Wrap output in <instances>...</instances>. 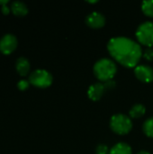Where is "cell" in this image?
<instances>
[{"label":"cell","instance_id":"14","mask_svg":"<svg viewBox=\"0 0 153 154\" xmlns=\"http://www.w3.org/2000/svg\"><path fill=\"white\" fill-rule=\"evenodd\" d=\"M142 130L148 137L153 138V116L145 120L142 125Z\"/></svg>","mask_w":153,"mask_h":154},{"label":"cell","instance_id":"16","mask_svg":"<svg viewBox=\"0 0 153 154\" xmlns=\"http://www.w3.org/2000/svg\"><path fill=\"white\" fill-rule=\"evenodd\" d=\"M110 150L105 143H100L96 148V154H109Z\"/></svg>","mask_w":153,"mask_h":154},{"label":"cell","instance_id":"17","mask_svg":"<svg viewBox=\"0 0 153 154\" xmlns=\"http://www.w3.org/2000/svg\"><path fill=\"white\" fill-rule=\"evenodd\" d=\"M30 82L29 80H25V79H22L17 83V87L20 90H25L29 88Z\"/></svg>","mask_w":153,"mask_h":154},{"label":"cell","instance_id":"4","mask_svg":"<svg viewBox=\"0 0 153 154\" xmlns=\"http://www.w3.org/2000/svg\"><path fill=\"white\" fill-rule=\"evenodd\" d=\"M52 75L46 69H36L32 71L29 77L30 84L41 88L50 87L52 83Z\"/></svg>","mask_w":153,"mask_h":154},{"label":"cell","instance_id":"21","mask_svg":"<svg viewBox=\"0 0 153 154\" xmlns=\"http://www.w3.org/2000/svg\"><path fill=\"white\" fill-rule=\"evenodd\" d=\"M137 154H151L148 151H144V150H142V151H140Z\"/></svg>","mask_w":153,"mask_h":154},{"label":"cell","instance_id":"19","mask_svg":"<svg viewBox=\"0 0 153 154\" xmlns=\"http://www.w3.org/2000/svg\"><path fill=\"white\" fill-rule=\"evenodd\" d=\"M104 83V85H105V88H106V89L107 90V89H113L115 87V81L114 80V79H110V80H107V81H106V82H103Z\"/></svg>","mask_w":153,"mask_h":154},{"label":"cell","instance_id":"5","mask_svg":"<svg viewBox=\"0 0 153 154\" xmlns=\"http://www.w3.org/2000/svg\"><path fill=\"white\" fill-rule=\"evenodd\" d=\"M136 37L140 43L151 47L153 45V23L146 21L142 23L136 30Z\"/></svg>","mask_w":153,"mask_h":154},{"label":"cell","instance_id":"6","mask_svg":"<svg viewBox=\"0 0 153 154\" xmlns=\"http://www.w3.org/2000/svg\"><path fill=\"white\" fill-rule=\"evenodd\" d=\"M17 47V39L14 34H5L0 39V51L10 54Z\"/></svg>","mask_w":153,"mask_h":154},{"label":"cell","instance_id":"3","mask_svg":"<svg viewBox=\"0 0 153 154\" xmlns=\"http://www.w3.org/2000/svg\"><path fill=\"white\" fill-rule=\"evenodd\" d=\"M110 128L117 134H126L133 128L131 117L124 114H115L110 119Z\"/></svg>","mask_w":153,"mask_h":154},{"label":"cell","instance_id":"2","mask_svg":"<svg viewBox=\"0 0 153 154\" xmlns=\"http://www.w3.org/2000/svg\"><path fill=\"white\" fill-rule=\"evenodd\" d=\"M93 71L97 79L102 82L113 79L117 72V67L114 60L109 58H102L98 60L94 67Z\"/></svg>","mask_w":153,"mask_h":154},{"label":"cell","instance_id":"7","mask_svg":"<svg viewBox=\"0 0 153 154\" xmlns=\"http://www.w3.org/2000/svg\"><path fill=\"white\" fill-rule=\"evenodd\" d=\"M134 74L139 80L144 83L153 81V69L149 65L142 64L136 66L134 69Z\"/></svg>","mask_w":153,"mask_h":154},{"label":"cell","instance_id":"12","mask_svg":"<svg viewBox=\"0 0 153 154\" xmlns=\"http://www.w3.org/2000/svg\"><path fill=\"white\" fill-rule=\"evenodd\" d=\"M109 154H132V148L126 143H118L110 149Z\"/></svg>","mask_w":153,"mask_h":154},{"label":"cell","instance_id":"13","mask_svg":"<svg viewBox=\"0 0 153 154\" xmlns=\"http://www.w3.org/2000/svg\"><path fill=\"white\" fill-rule=\"evenodd\" d=\"M145 112L146 108L142 104H135L131 107L129 111V116L132 118H140L145 114Z\"/></svg>","mask_w":153,"mask_h":154},{"label":"cell","instance_id":"18","mask_svg":"<svg viewBox=\"0 0 153 154\" xmlns=\"http://www.w3.org/2000/svg\"><path fill=\"white\" fill-rule=\"evenodd\" d=\"M143 56L146 60H153V49L151 48H148L145 50L144 53H143Z\"/></svg>","mask_w":153,"mask_h":154},{"label":"cell","instance_id":"8","mask_svg":"<svg viewBox=\"0 0 153 154\" xmlns=\"http://www.w3.org/2000/svg\"><path fill=\"white\" fill-rule=\"evenodd\" d=\"M86 23L94 29L101 28L106 23V17L102 13L98 11H93L86 17Z\"/></svg>","mask_w":153,"mask_h":154},{"label":"cell","instance_id":"11","mask_svg":"<svg viewBox=\"0 0 153 154\" xmlns=\"http://www.w3.org/2000/svg\"><path fill=\"white\" fill-rule=\"evenodd\" d=\"M10 8L15 15L24 16L28 13L27 5L22 1H14L11 5Z\"/></svg>","mask_w":153,"mask_h":154},{"label":"cell","instance_id":"1","mask_svg":"<svg viewBox=\"0 0 153 154\" xmlns=\"http://www.w3.org/2000/svg\"><path fill=\"white\" fill-rule=\"evenodd\" d=\"M107 50L116 61L127 68L136 67L142 55L141 45L124 36L111 38L107 42Z\"/></svg>","mask_w":153,"mask_h":154},{"label":"cell","instance_id":"20","mask_svg":"<svg viewBox=\"0 0 153 154\" xmlns=\"http://www.w3.org/2000/svg\"><path fill=\"white\" fill-rule=\"evenodd\" d=\"M2 12H3L5 14H8L9 12H10V8H9L6 5H2Z\"/></svg>","mask_w":153,"mask_h":154},{"label":"cell","instance_id":"9","mask_svg":"<svg viewBox=\"0 0 153 154\" xmlns=\"http://www.w3.org/2000/svg\"><path fill=\"white\" fill-rule=\"evenodd\" d=\"M106 88L104 83L102 82H96L92 84L88 89H87V96L88 97L93 100V101H98L105 94L106 92Z\"/></svg>","mask_w":153,"mask_h":154},{"label":"cell","instance_id":"22","mask_svg":"<svg viewBox=\"0 0 153 154\" xmlns=\"http://www.w3.org/2000/svg\"><path fill=\"white\" fill-rule=\"evenodd\" d=\"M8 3V0H2V1H0V5H5V4H7Z\"/></svg>","mask_w":153,"mask_h":154},{"label":"cell","instance_id":"15","mask_svg":"<svg viewBox=\"0 0 153 154\" xmlns=\"http://www.w3.org/2000/svg\"><path fill=\"white\" fill-rule=\"evenodd\" d=\"M142 10L146 15L153 17V0L143 1L142 4Z\"/></svg>","mask_w":153,"mask_h":154},{"label":"cell","instance_id":"10","mask_svg":"<svg viewBox=\"0 0 153 154\" xmlns=\"http://www.w3.org/2000/svg\"><path fill=\"white\" fill-rule=\"evenodd\" d=\"M15 67H16L17 72L21 76H26L30 70V68H31L29 60L24 57H20L19 59H17L16 63H15Z\"/></svg>","mask_w":153,"mask_h":154}]
</instances>
